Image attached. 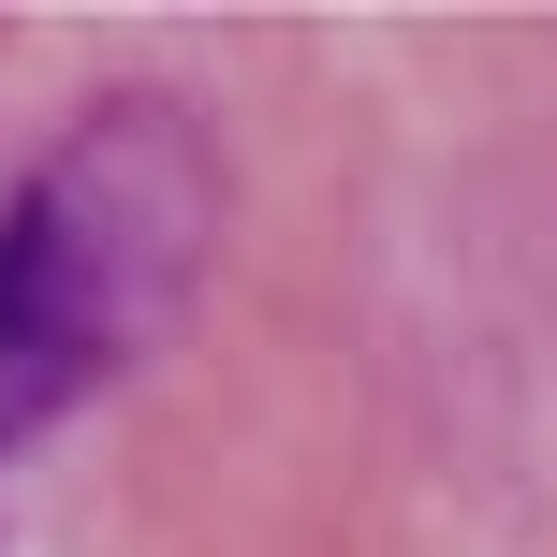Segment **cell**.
Returning <instances> with one entry per match:
<instances>
[{"instance_id":"obj_1","label":"cell","mask_w":557,"mask_h":557,"mask_svg":"<svg viewBox=\"0 0 557 557\" xmlns=\"http://www.w3.org/2000/svg\"><path fill=\"white\" fill-rule=\"evenodd\" d=\"M191 235H206V147L191 117H147V103L74 133L59 176L0 206V441L59 425L162 323L191 278Z\"/></svg>"}]
</instances>
